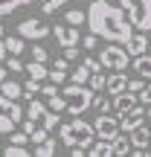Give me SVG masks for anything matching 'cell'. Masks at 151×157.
I'll list each match as a JSON object with an SVG mask.
<instances>
[{"label": "cell", "mask_w": 151, "mask_h": 157, "mask_svg": "<svg viewBox=\"0 0 151 157\" xmlns=\"http://www.w3.org/2000/svg\"><path fill=\"white\" fill-rule=\"evenodd\" d=\"M87 29L113 44H128V38L134 35V23L128 21V12L122 6H111L108 0H90Z\"/></svg>", "instance_id": "cell-1"}, {"label": "cell", "mask_w": 151, "mask_h": 157, "mask_svg": "<svg viewBox=\"0 0 151 157\" xmlns=\"http://www.w3.org/2000/svg\"><path fill=\"white\" fill-rule=\"evenodd\" d=\"M61 140H64V146L67 148H73V146H84V148H90L96 140H99V134H96V125H90V122H84V119H70V122H64L61 125Z\"/></svg>", "instance_id": "cell-2"}, {"label": "cell", "mask_w": 151, "mask_h": 157, "mask_svg": "<svg viewBox=\"0 0 151 157\" xmlns=\"http://www.w3.org/2000/svg\"><path fill=\"white\" fill-rule=\"evenodd\" d=\"M64 102H67V113H73V117H81L87 108H93V96H96V90L90 87V84H67L64 87Z\"/></svg>", "instance_id": "cell-3"}, {"label": "cell", "mask_w": 151, "mask_h": 157, "mask_svg": "<svg viewBox=\"0 0 151 157\" xmlns=\"http://www.w3.org/2000/svg\"><path fill=\"white\" fill-rule=\"evenodd\" d=\"M119 6L128 12V21L134 23V29L151 32V0H119Z\"/></svg>", "instance_id": "cell-4"}, {"label": "cell", "mask_w": 151, "mask_h": 157, "mask_svg": "<svg viewBox=\"0 0 151 157\" xmlns=\"http://www.w3.org/2000/svg\"><path fill=\"white\" fill-rule=\"evenodd\" d=\"M99 61H102V67L105 70H128V64H131V52H128V47H113V41H108V47H102V52H99Z\"/></svg>", "instance_id": "cell-5"}, {"label": "cell", "mask_w": 151, "mask_h": 157, "mask_svg": "<svg viewBox=\"0 0 151 157\" xmlns=\"http://www.w3.org/2000/svg\"><path fill=\"white\" fill-rule=\"evenodd\" d=\"M52 29L47 23H41V17H26V21L17 23V35H23L26 41H44Z\"/></svg>", "instance_id": "cell-6"}, {"label": "cell", "mask_w": 151, "mask_h": 157, "mask_svg": "<svg viewBox=\"0 0 151 157\" xmlns=\"http://www.w3.org/2000/svg\"><path fill=\"white\" fill-rule=\"evenodd\" d=\"M96 134L102 137V140H116L119 134H122V122H119L116 117H108V113H102V117H96Z\"/></svg>", "instance_id": "cell-7"}, {"label": "cell", "mask_w": 151, "mask_h": 157, "mask_svg": "<svg viewBox=\"0 0 151 157\" xmlns=\"http://www.w3.org/2000/svg\"><path fill=\"white\" fill-rule=\"evenodd\" d=\"M52 35H55V41L61 47H78L81 44L78 26H73V23H55V26H52Z\"/></svg>", "instance_id": "cell-8"}, {"label": "cell", "mask_w": 151, "mask_h": 157, "mask_svg": "<svg viewBox=\"0 0 151 157\" xmlns=\"http://www.w3.org/2000/svg\"><path fill=\"white\" fill-rule=\"evenodd\" d=\"M145 119H148V111H142V108L137 105V108H131L128 113H122V117H119V122H122V131H125V134H131L134 128L145 125Z\"/></svg>", "instance_id": "cell-9"}, {"label": "cell", "mask_w": 151, "mask_h": 157, "mask_svg": "<svg viewBox=\"0 0 151 157\" xmlns=\"http://www.w3.org/2000/svg\"><path fill=\"white\" fill-rule=\"evenodd\" d=\"M137 102H140V93H134V90H122V93L113 96V111L122 117V113H128L131 108H137Z\"/></svg>", "instance_id": "cell-10"}, {"label": "cell", "mask_w": 151, "mask_h": 157, "mask_svg": "<svg viewBox=\"0 0 151 157\" xmlns=\"http://www.w3.org/2000/svg\"><path fill=\"white\" fill-rule=\"evenodd\" d=\"M125 47H128L131 56H142L145 50H151V41L145 38V32H140V29H137V32L128 38V44H125Z\"/></svg>", "instance_id": "cell-11"}, {"label": "cell", "mask_w": 151, "mask_h": 157, "mask_svg": "<svg viewBox=\"0 0 151 157\" xmlns=\"http://www.w3.org/2000/svg\"><path fill=\"white\" fill-rule=\"evenodd\" d=\"M105 90H108L111 96H116V93H122V90H128V76H125L122 70H113V76H108Z\"/></svg>", "instance_id": "cell-12"}, {"label": "cell", "mask_w": 151, "mask_h": 157, "mask_svg": "<svg viewBox=\"0 0 151 157\" xmlns=\"http://www.w3.org/2000/svg\"><path fill=\"white\" fill-rule=\"evenodd\" d=\"M0 113H6V117H12V119H23L26 117V111H21L17 99H9V96H3V93H0Z\"/></svg>", "instance_id": "cell-13"}, {"label": "cell", "mask_w": 151, "mask_h": 157, "mask_svg": "<svg viewBox=\"0 0 151 157\" xmlns=\"http://www.w3.org/2000/svg\"><path fill=\"white\" fill-rule=\"evenodd\" d=\"M128 137H131V146H134V148H148L151 146V128H145V125L134 128ZM148 151H151V148H148Z\"/></svg>", "instance_id": "cell-14"}, {"label": "cell", "mask_w": 151, "mask_h": 157, "mask_svg": "<svg viewBox=\"0 0 151 157\" xmlns=\"http://www.w3.org/2000/svg\"><path fill=\"white\" fill-rule=\"evenodd\" d=\"M87 154L90 157H108V154H113V140H102V137H99V140L87 148Z\"/></svg>", "instance_id": "cell-15"}, {"label": "cell", "mask_w": 151, "mask_h": 157, "mask_svg": "<svg viewBox=\"0 0 151 157\" xmlns=\"http://www.w3.org/2000/svg\"><path fill=\"white\" fill-rule=\"evenodd\" d=\"M134 73L142 78H151V56H134Z\"/></svg>", "instance_id": "cell-16"}, {"label": "cell", "mask_w": 151, "mask_h": 157, "mask_svg": "<svg viewBox=\"0 0 151 157\" xmlns=\"http://www.w3.org/2000/svg\"><path fill=\"white\" fill-rule=\"evenodd\" d=\"M0 93L9 96V99H21V96H23V84H21V82H12V78H6V82L0 84Z\"/></svg>", "instance_id": "cell-17"}, {"label": "cell", "mask_w": 151, "mask_h": 157, "mask_svg": "<svg viewBox=\"0 0 151 157\" xmlns=\"http://www.w3.org/2000/svg\"><path fill=\"white\" fill-rule=\"evenodd\" d=\"M26 76H32V78H38V82H44V78H50V70L44 67V61H29L26 64Z\"/></svg>", "instance_id": "cell-18"}, {"label": "cell", "mask_w": 151, "mask_h": 157, "mask_svg": "<svg viewBox=\"0 0 151 157\" xmlns=\"http://www.w3.org/2000/svg\"><path fill=\"white\" fill-rule=\"evenodd\" d=\"M6 50H9V56H21V52L26 50V38H23V35H12V38H6Z\"/></svg>", "instance_id": "cell-19"}, {"label": "cell", "mask_w": 151, "mask_h": 157, "mask_svg": "<svg viewBox=\"0 0 151 157\" xmlns=\"http://www.w3.org/2000/svg\"><path fill=\"white\" fill-rule=\"evenodd\" d=\"M47 111H50V105H47V102L32 99V102H29V108H26V117H32V119H44Z\"/></svg>", "instance_id": "cell-20"}, {"label": "cell", "mask_w": 151, "mask_h": 157, "mask_svg": "<svg viewBox=\"0 0 151 157\" xmlns=\"http://www.w3.org/2000/svg\"><path fill=\"white\" fill-rule=\"evenodd\" d=\"M90 76H93V70H90L87 64L81 61V64H78V67L73 70V73H70V82H78V84H87V82H90Z\"/></svg>", "instance_id": "cell-21"}, {"label": "cell", "mask_w": 151, "mask_h": 157, "mask_svg": "<svg viewBox=\"0 0 151 157\" xmlns=\"http://www.w3.org/2000/svg\"><path fill=\"white\" fill-rule=\"evenodd\" d=\"M29 3H35V0H0V17L12 15L15 9H21V6H29Z\"/></svg>", "instance_id": "cell-22"}, {"label": "cell", "mask_w": 151, "mask_h": 157, "mask_svg": "<svg viewBox=\"0 0 151 157\" xmlns=\"http://www.w3.org/2000/svg\"><path fill=\"white\" fill-rule=\"evenodd\" d=\"M131 137H125V134H119L116 140H113V154L116 157H122V154H131Z\"/></svg>", "instance_id": "cell-23"}, {"label": "cell", "mask_w": 151, "mask_h": 157, "mask_svg": "<svg viewBox=\"0 0 151 157\" xmlns=\"http://www.w3.org/2000/svg\"><path fill=\"white\" fill-rule=\"evenodd\" d=\"M55 151H58V146H55V140H50V137L35 146V157H52Z\"/></svg>", "instance_id": "cell-24"}, {"label": "cell", "mask_w": 151, "mask_h": 157, "mask_svg": "<svg viewBox=\"0 0 151 157\" xmlns=\"http://www.w3.org/2000/svg\"><path fill=\"white\" fill-rule=\"evenodd\" d=\"M38 3H41V12H44V15H55V12L64 9L70 0H38Z\"/></svg>", "instance_id": "cell-25"}, {"label": "cell", "mask_w": 151, "mask_h": 157, "mask_svg": "<svg viewBox=\"0 0 151 157\" xmlns=\"http://www.w3.org/2000/svg\"><path fill=\"white\" fill-rule=\"evenodd\" d=\"M38 93H41V82L29 76L26 82H23V96H26V99H38Z\"/></svg>", "instance_id": "cell-26"}, {"label": "cell", "mask_w": 151, "mask_h": 157, "mask_svg": "<svg viewBox=\"0 0 151 157\" xmlns=\"http://www.w3.org/2000/svg\"><path fill=\"white\" fill-rule=\"evenodd\" d=\"M41 125H44L47 131H52V128H61V119H58V111H47V113H44V119H41Z\"/></svg>", "instance_id": "cell-27"}, {"label": "cell", "mask_w": 151, "mask_h": 157, "mask_svg": "<svg viewBox=\"0 0 151 157\" xmlns=\"http://www.w3.org/2000/svg\"><path fill=\"white\" fill-rule=\"evenodd\" d=\"M64 21H67V23H73V26H78V23H84V21H87V12H81V9H70L67 15H64Z\"/></svg>", "instance_id": "cell-28"}, {"label": "cell", "mask_w": 151, "mask_h": 157, "mask_svg": "<svg viewBox=\"0 0 151 157\" xmlns=\"http://www.w3.org/2000/svg\"><path fill=\"white\" fill-rule=\"evenodd\" d=\"M93 108H96L99 113H108V111L113 108V96H111V99H105V96H93Z\"/></svg>", "instance_id": "cell-29"}, {"label": "cell", "mask_w": 151, "mask_h": 157, "mask_svg": "<svg viewBox=\"0 0 151 157\" xmlns=\"http://www.w3.org/2000/svg\"><path fill=\"white\" fill-rule=\"evenodd\" d=\"M3 154H6V157H26L29 151L21 146V143H12V146H6V148H3Z\"/></svg>", "instance_id": "cell-30"}, {"label": "cell", "mask_w": 151, "mask_h": 157, "mask_svg": "<svg viewBox=\"0 0 151 157\" xmlns=\"http://www.w3.org/2000/svg\"><path fill=\"white\" fill-rule=\"evenodd\" d=\"M15 125H17V119H12V117H6V113H0V134H12V131H15Z\"/></svg>", "instance_id": "cell-31"}, {"label": "cell", "mask_w": 151, "mask_h": 157, "mask_svg": "<svg viewBox=\"0 0 151 157\" xmlns=\"http://www.w3.org/2000/svg\"><path fill=\"white\" fill-rule=\"evenodd\" d=\"M105 84H108V78L102 76V70H96V73L90 76V87H93L96 93H99V90H105Z\"/></svg>", "instance_id": "cell-32"}, {"label": "cell", "mask_w": 151, "mask_h": 157, "mask_svg": "<svg viewBox=\"0 0 151 157\" xmlns=\"http://www.w3.org/2000/svg\"><path fill=\"white\" fill-rule=\"evenodd\" d=\"M145 84H148V78H142V76L128 78V90H134V93H142V90H145Z\"/></svg>", "instance_id": "cell-33"}, {"label": "cell", "mask_w": 151, "mask_h": 157, "mask_svg": "<svg viewBox=\"0 0 151 157\" xmlns=\"http://www.w3.org/2000/svg\"><path fill=\"white\" fill-rule=\"evenodd\" d=\"M67 76H70V70H61V67H52L50 70V82H55V84H64Z\"/></svg>", "instance_id": "cell-34"}, {"label": "cell", "mask_w": 151, "mask_h": 157, "mask_svg": "<svg viewBox=\"0 0 151 157\" xmlns=\"http://www.w3.org/2000/svg\"><path fill=\"white\" fill-rule=\"evenodd\" d=\"M6 67H9V73H23L26 64H21V56H12V58H6Z\"/></svg>", "instance_id": "cell-35"}, {"label": "cell", "mask_w": 151, "mask_h": 157, "mask_svg": "<svg viewBox=\"0 0 151 157\" xmlns=\"http://www.w3.org/2000/svg\"><path fill=\"white\" fill-rule=\"evenodd\" d=\"M47 137H50V131H47V128H44V125H41V128H35V131H32V134H29V140H32V143H35V146H38V143H44V140H47Z\"/></svg>", "instance_id": "cell-36"}, {"label": "cell", "mask_w": 151, "mask_h": 157, "mask_svg": "<svg viewBox=\"0 0 151 157\" xmlns=\"http://www.w3.org/2000/svg\"><path fill=\"white\" fill-rule=\"evenodd\" d=\"M9 140H12V143H21V146L32 143V140H29V134H26V131H12V134H9Z\"/></svg>", "instance_id": "cell-37"}, {"label": "cell", "mask_w": 151, "mask_h": 157, "mask_svg": "<svg viewBox=\"0 0 151 157\" xmlns=\"http://www.w3.org/2000/svg\"><path fill=\"white\" fill-rule=\"evenodd\" d=\"M32 58H35V61H44V64H47V61H50V52H47L44 47H32Z\"/></svg>", "instance_id": "cell-38"}, {"label": "cell", "mask_w": 151, "mask_h": 157, "mask_svg": "<svg viewBox=\"0 0 151 157\" xmlns=\"http://www.w3.org/2000/svg\"><path fill=\"white\" fill-rule=\"evenodd\" d=\"M81 44L87 47V50H96V44H99V35H96V32H90V35H84V38H81Z\"/></svg>", "instance_id": "cell-39"}, {"label": "cell", "mask_w": 151, "mask_h": 157, "mask_svg": "<svg viewBox=\"0 0 151 157\" xmlns=\"http://www.w3.org/2000/svg\"><path fill=\"white\" fill-rule=\"evenodd\" d=\"M55 93H58L55 82H52V84H41V96H44V99H50V96H55Z\"/></svg>", "instance_id": "cell-40"}, {"label": "cell", "mask_w": 151, "mask_h": 157, "mask_svg": "<svg viewBox=\"0 0 151 157\" xmlns=\"http://www.w3.org/2000/svg\"><path fill=\"white\" fill-rule=\"evenodd\" d=\"M64 50V58H67V61H76L78 58V47H61Z\"/></svg>", "instance_id": "cell-41"}, {"label": "cell", "mask_w": 151, "mask_h": 157, "mask_svg": "<svg viewBox=\"0 0 151 157\" xmlns=\"http://www.w3.org/2000/svg\"><path fill=\"white\" fill-rule=\"evenodd\" d=\"M140 102H142V105H151V78H148L145 90H142V93H140Z\"/></svg>", "instance_id": "cell-42"}, {"label": "cell", "mask_w": 151, "mask_h": 157, "mask_svg": "<svg viewBox=\"0 0 151 157\" xmlns=\"http://www.w3.org/2000/svg\"><path fill=\"white\" fill-rule=\"evenodd\" d=\"M6 56H9V50H6V41L0 38V61H6Z\"/></svg>", "instance_id": "cell-43"}, {"label": "cell", "mask_w": 151, "mask_h": 157, "mask_svg": "<svg viewBox=\"0 0 151 157\" xmlns=\"http://www.w3.org/2000/svg\"><path fill=\"white\" fill-rule=\"evenodd\" d=\"M6 78H9V67H0V84H3Z\"/></svg>", "instance_id": "cell-44"}, {"label": "cell", "mask_w": 151, "mask_h": 157, "mask_svg": "<svg viewBox=\"0 0 151 157\" xmlns=\"http://www.w3.org/2000/svg\"><path fill=\"white\" fill-rule=\"evenodd\" d=\"M0 38H3V23H0Z\"/></svg>", "instance_id": "cell-45"}, {"label": "cell", "mask_w": 151, "mask_h": 157, "mask_svg": "<svg viewBox=\"0 0 151 157\" xmlns=\"http://www.w3.org/2000/svg\"><path fill=\"white\" fill-rule=\"evenodd\" d=\"M148 119H151V105H148Z\"/></svg>", "instance_id": "cell-46"}, {"label": "cell", "mask_w": 151, "mask_h": 157, "mask_svg": "<svg viewBox=\"0 0 151 157\" xmlns=\"http://www.w3.org/2000/svg\"><path fill=\"white\" fill-rule=\"evenodd\" d=\"M148 148H151V146H148Z\"/></svg>", "instance_id": "cell-47"}]
</instances>
